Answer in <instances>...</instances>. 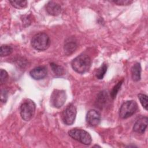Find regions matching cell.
<instances>
[{
  "label": "cell",
  "instance_id": "cell-10",
  "mask_svg": "<svg viewBox=\"0 0 148 148\" xmlns=\"http://www.w3.org/2000/svg\"><path fill=\"white\" fill-rule=\"evenodd\" d=\"M147 117H142L139 119L134 124L133 130L139 134H143L147 126Z\"/></svg>",
  "mask_w": 148,
  "mask_h": 148
},
{
  "label": "cell",
  "instance_id": "cell-4",
  "mask_svg": "<svg viewBox=\"0 0 148 148\" xmlns=\"http://www.w3.org/2000/svg\"><path fill=\"white\" fill-rule=\"evenodd\" d=\"M68 134L71 138L83 145H89L91 143L92 138L90 134L84 130L73 128L68 132Z\"/></svg>",
  "mask_w": 148,
  "mask_h": 148
},
{
  "label": "cell",
  "instance_id": "cell-18",
  "mask_svg": "<svg viewBox=\"0 0 148 148\" xmlns=\"http://www.w3.org/2000/svg\"><path fill=\"white\" fill-rule=\"evenodd\" d=\"M107 65L105 64H102L101 67L98 69L96 73V77L98 79H102L107 71Z\"/></svg>",
  "mask_w": 148,
  "mask_h": 148
},
{
  "label": "cell",
  "instance_id": "cell-16",
  "mask_svg": "<svg viewBox=\"0 0 148 148\" xmlns=\"http://www.w3.org/2000/svg\"><path fill=\"white\" fill-rule=\"evenodd\" d=\"M13 51V49L10 46L7 45H3L1 46V56L4 57V56H8L10 55Z\"/></svg>",
  "mask_w": 148,
  "mask_h": 148
},
{
  "label": "cell",
  "instance_id": "cell-8",
  "mask_svg": "<svg viewBox=\"0 0 148 148\" xmlns=\"http://www.w3.org/2000/svg\"><path fill=\"white\" fill-rule=\"evenodd\" d=\"M86 120L90 125L93 127L97 126L101 121V114L95 110H90L87 113Z\"/></svg>",
  "mask_w": 148,
  "mask_h": 148
},
{
  "label": "cell",
  "instance_id": "cell-21",
  "mask_svg": "<svg viewBox=\"0 0 148 148\" xmlns=\"http://www.w3.org/2000/svg\"><path fill=\"white\" fill-rule=\"evenodd\" d=\"M0 75H1V77H0L1 83V84H2L5 83V82L7 79L8 76V72L5 70H3V69H1V72H0Z\"/></svg>",
  "mask_w": 148,
  "mask_h": 148
},
{
  "label": "cell",
  "instance_id": "cell-5",
  "mask_svg": "<svg viewBox=\"0 0 148 148\" xmlns=\"http://www.w3.org/2000/svg\"><path fill=\"white\" fill-rule=\"evenodd\" d=\"M138 108V104L135 101H127L121 106L119 110V116L121 119H127L136 113Z\"/></svg>",
  "mask_w": 148,
  "mask_h": 148
},
{
  "label": "cell",
  "instance_id": "cell-7",
  "mask_svg": "<svg viewBox=\"0 0 148 148\" xmlns=\"http://www.w3.org/2000/svg\"><path fill=\"white\" fill-rule=\"evenodd\" d=\"M76 107L72 103L69 104L62 114V119L64 123L68 125L73 124L76 118Z\"/></svg>",
  "mask_w": 148,
  "mask_h": 148
},
{
  "label": "cell",
  "instance_id": "cell-14",
  "mask_svg": "<svg viewBox=\"0 0 148 148\" xmlns=\"http://www.w3.org/2000/svg\"><path fill=\"white\" fill-rule=\"evenodd\" d=\"M108 99V94L107 91H102L100 92V93L98 94V96L97 98V105L102 108L106 103Z\"/></svg>",
  "mask_w": 148,
  "mask_h": 148
},
{
  "label": "cell",
  "instance_id": "cell-9",
  "mask_svg": "<svg viewBox=\"0 0 148 148\" xmlns=\"http://www.w3.org/2000/svg\"><path fill=\"white\" fill-rule=\"evenodd\" d=\"M47 73V69L45 66H39L32 69L30 76L35 80H40L45 78Z\"/></svg>",
  "mask_w": 148,
  "mask_h": 148
},
{
  "label": "cell",
  "instance_id": "cell-3",
  "mask_svg": "<svg viewBox=\"0 0 148 148\" xmlns=\"http://www.w3.org/2000/svg\"><path fill=\"white\" fill-rule=\"evenodd\" d=\"M36 105L33 101L27 99L20 106V112L21 118L25 121H29L35 112Z\"/></svg>",
  "mask_w": 148,
  "mask_h": 148
},
{
  "label": "cell",
  "instance_id": "cell-20",
  "mask_svg": "<svg viewBox=\"0 0 148 148\" xmlns=\"http://www.w3.org/2000/svg\"><path fill=\"white\" fill-rule=\"evenodd\" d=\"M138 97L141 105L147 110V96L143 94H139Z\"/></svg>",
  "mask_w": 148,
  "mask_h": 148
},
{
  "label": "cell",
  "instance_id": "cell-2",
  "mask_svg": "<svg viewBox=\"0 0 148 148\" xmlns=\"http://www.w3.org/2000/svg\"><path fill=\"white\" fill-rule=\"evenodd\" d=\"M50 41L49 36L44 32L35 34L31 39V45L35 50L44 51L48 49Z\"/></svg>",
  "mask_w": 148,
  "mask_h": 148
},
{
  "label": "cell",
  "instance_id": "cell-19",
  "mask_svg": "<svg viewBox=\"0 0 148 148\" xmlns=\"http://www.w3.org/2000/svg\"><path fill=\"white\" fill-rule=\"evenodd\" d=\"M123 82V80L119 82L112 88L111 92H110V97L112 99H114L119 92V91L120 90L121 86L122 85V83Z\"/></svg>",
  "mask_w": 148,
  "mask_h": 148
},
{
  "label": "cell",
  "instance_id": "cell-1",
  "mask_svg": "<svg viewBox=\"0 0 148 148\" xmlns=\"http://www.w3.org/2000/svg\"><path fill=\"white\" fill-rule=\"evenodd\" d=\"M91 60L86 54H80L75 58L71 62L73 69L78 73L83 74L87 72L90 68Z\"/></svg>",
  "mask_w": 148,
  "mask_h": 148
},
{
  "label": "cell",
  "instance_id": "cell-13",
  "mask_svg": "<svg viewBox=\"0 0 148 148\" xmlns=\"http://www.w3.org/2000/svg\"><path fill=\"white\" fill-rule=\"evenodd\" d=\"M77 48V44L74 41L66 42L64 46L65 54L66 55H71L72 54Z\"/></svg>",
  "mask_w": 148,
  "mask_h": 148
},
{
  "label": "cell",
  "instance_id": "cell-15",
  "mask_svg": "<svg viewBox=\"0 0 148 148\" xmlns=\"http://www.w3.org/2000/svg\"><path fill=\"white\" fill-rule=\"evenodd\" d=\"M50 66L53 72L56 76H60L64 74V68L61 66H60L55 63L51 62L50 63Z\"/></svg>",
  "mask_w": 148,
  "mask_h": 148
},
{
  "label": "cell",
  "instance_id": "cell-6",
  "mask_svg": "<svg viewBox=\"0 0 148 148\" xmlns=\"http://www.w3.org/2000/svg\"><path fill=\"white\" fill-rule=\"evenodd\" d=\"M66 99V92L63 90L55 89L50 97L51 105L56 108H60L63 106Z\"/></svg>",
  "mask_w": 148,
  "mask_h": 148
},
{
  "label": "cell",
  "instance_id": "cell-12",
  "mask_svg": "<svg viewBox=\"0 0 148 148\" xmlns=\"http://www.w3.org/2000/svg\"><path fill=\"white\" fill-rule=\"evenodd\" d=\"M131 76L134 82L140 80L141 77V66L140 63L136 62L131 68Z\"/></svg>",
  "mask_w": 148,
  "mask_h": 148
},
{
  "label": "cell",
  "instance_id": "cell-22",
  "mask_svg": "<svg viewBox=\"0 0 148 148\" xmlns=\"http://www.w3.org/2000/svg\"><path fill=\"white\" fill-rule=\"evenodd\" d=\"M112 2L118 5H130L133 2V1H129V0H118V1H113Z\"/></svg>",
  "mask_w": 148,
  "mask_h": 148
},
{
  "label": "cell",
  "instance_id": "cell-11",
  "mask_svg": "<svg viewBox=\"0 0 148 148\" xmlns=\"http://www.w3.org/2000/svg\"><path fill=\"white\" fill-rule=\"evenodd\" d=\"M47 12L52 16H58L61 12V6L54 1H49L46 5Z\"/></svg>",
  "mask_w": 148,
  "mask_h": 148
},
{
  "label": "cell",
  "instance_id": "cell-23",
  "mask_svg": "<svg viewBox=\"0 0 148 148\" xmlns=\"http://www.w3.org/2000/svg\"><path fill=\"white\" fill-rule=\"evenodd\" d=\"M8 93L6 90H1V101L2 102H6L8 99Z\"/></svg>",
  "mask_w": 148,
  "mask_h": 148
},
{
  "label": "cell",
  "instance_id": "cell-17",
  "mask_svg": "<svg viewBox=\"0 0 148 148\" xmlns=\"http://www.w3.org/2000/svg\"><path fill=\"white\" fill-rule=\"evenodd\" d=\"M10 4L15 8L24 9L27 6V1H9Z\"/></svg>",
  "mask_w": 148,
  "mask_h": 148
}]
</instances>
